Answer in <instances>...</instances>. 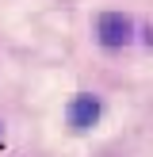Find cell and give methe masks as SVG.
<instances>
[{"label":"cell","instance_id":"6da1fadb","mask_svg":"<svg viewBox=\"0 0 153 157\" xmlns=\"http://www.w3.org/2000/svg\"><path fill=\"white\" fill-rule=\"evenodd\" d=\"M96 38L107 46V50H122V46L134 38V23H130V15H122V12H99Z\"/></svg>","mask_w":153,"mask_h":157},{"label":"cell","instance_id":"7a4b0ae2","mask_svg":"<svg viewBox=\"0 0 153 157\" xmlns=\"http://www.w3.org/2000/svg\"><path fill=\"white\" fill-rule=\"evenodd\" d=\"M99 100L96 96H88V92H80V96H73L69 100V107H65V119H69V127L73 130H92L99 123Z\"/></svg>","mask_w":153,"mask_h":157}]
</instances>
